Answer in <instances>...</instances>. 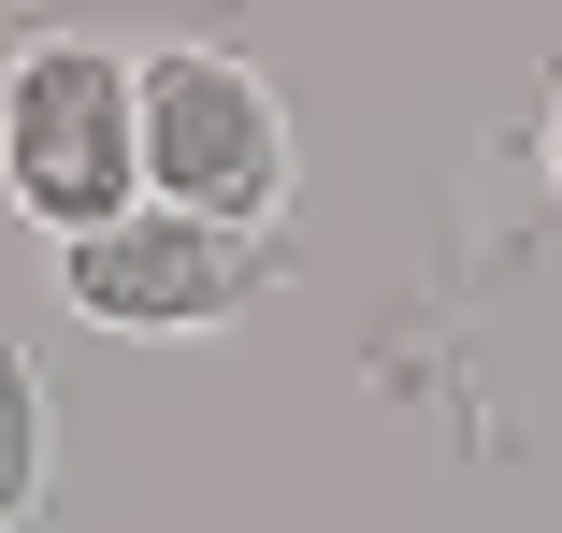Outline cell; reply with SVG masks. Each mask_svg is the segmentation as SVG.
Returning a JSON list of instances; mask_svg holds the SVG:
<instances>
[{"label":"cell","instance_id":"1","mask_svg":"<svg viewBox=\"0 0 562 533\" xmlns=\"http://www.w3.org/2000/svg\"><path fill=\"white\" fill-rule=\"evenodd\" d=\"M0 202L58 260L145 217V58L87 44V30H30L0 58Z\"/></svg>","mask_w":562,"mask_h":533},{"label":"cell","instance_id":"2","mask_svg":"<svg viewBox=\"0 0 562 533\" xmlns=\"http://www.w3.org/2000/svg\"><path fill=\"white\" fill-rule=\"evenodd\" d=\"M145 202L216 231H274L289 202V101L232 44H159L145 58Z\"/></svg>","mask_w":562,"mask_h":533},{"label":"cell","instance_id":"3","mask_svg":"<svg viewBox=\"0 0 562 533\" xmlns=\"http://www.w3.org/2000/svg\"><path fill=\"white\" fill-rule=\"evenodd\" d=\"M58 288H72V317H101V332L188 347V332H232V317L274 288V231H216V217L145 202V217H116L101 246H72Z\"/></svg>","mask_w":562,"mask_h":533},{"label":"cell","instance_id":"4","mask_svg":"<svg viewBox=\"0 0 562 533\" xmlns=\"http://www.w3.org/2000/svg\"><path fill=\"white\" fill-rule=\"evenodd\" d=\"M44 476H58V404H44V361L0 332V533L44 504Z\"/></svg>","mask_w":562,"mask_h":533},{"label":"cell","instance_id":"5","mask_svg":"<svg viewBox=\"0 0 562 533\" xmlns=\"http://www.w3.org/2000/svg\"><path fill=\"white\" fill-rule=\"evenodd\" d=\"M548 188H562V87H548Z\"/></svg>","mask_w":562,"mask_h":533}]
</instances>
